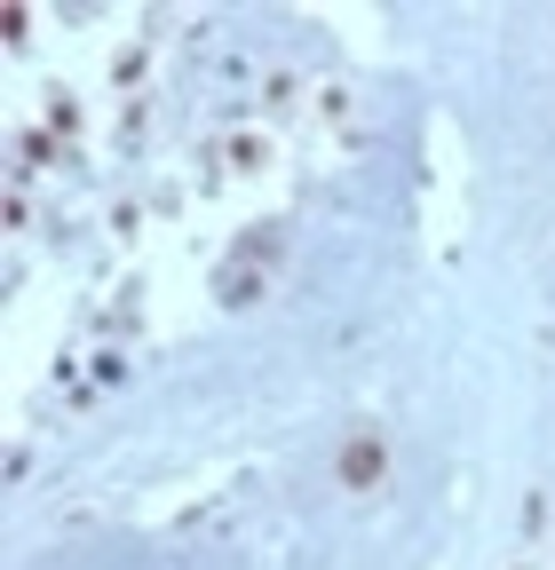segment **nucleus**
Returning <instances> with one entry per match:
<instances>
[{
	"instance_id": "obj_1",
	"label": "nucleus",
	"mask_w": 555,
	"mask_h": 570,
	"mask_svg": "<svg viewBox=\"0 0 555 570\" xmlns=\"http://www.w3.org/2000/svg\"><path fill=\"white\" fill-rule=\"evenodd\" d=\"M341 475H350V483H373V475H381V444H373V436H358V444H350V460H341Z\"/></svg>"
}]
</instances>
